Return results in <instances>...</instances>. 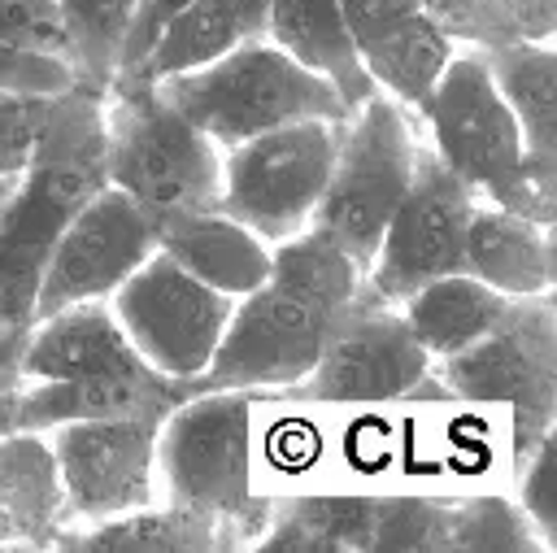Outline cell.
Returning <instances> with one entry per match:
<instances>
[{"instance_id":"cell-15","label":"cell","mask_w":557,"mask_h":553,"mask_svg":"<svg viewBox=\"0 0 557 553\" xmlns=\"http://www.w3.org/2000/svg\"><path fill=\"white\" fill-rule=\"evenodd\" d=\"M148 361L131 348L113 309L100 300L65 305L30 322L22 348V379H87V374H126Z\"/></svg>"},{"instance_id":"cell-37","label":"cell","mask_w":557,"mask_h":553,"mask_svg":"<svg viewBox=\"0 0 557 553\" xmlns=\"http://www.w3.org/2000/svg\"><path fill=\"white\" fill-rule=\"evenodd\" d=\"M30 327H4L0 322V396L22 383V348H26Z\"/></svg>"},{"instance_id":"cell-30","label":"cell","mask_w":557,"mask_h":553,"mask_svg":"<svg viewBox=\"0 0 557 553\" xmlns=\"http://www.w3.org/2000/svg\"><path fill=\"white\" fill-rule=\"evenodd\" d=\"M52 96H26V91H0V174H22V165L35 152V139L44 131Z\"/></svg>"},{"instance_id":"cell-34","label":"cell","mask_w":557,"mask_h":553,"mask_svg":"<svg viewBox=\"0 0 557 553\" xmlns=\"http://www.w3.org/2000/svg\"><path fill=\"white\" fill-rule=\"evenodd\" d=\"M191 0H135V17H131V30H126V44H122V65H117V78L113 83H131L144 65V57L152 52L157 35L165 30V22L187 9Z\"/></svg>"},{"instance_id":"cell-31","label":"cell","mask_w":557,"mask_h":553,"mask_svg":"<svg viewBox=\"0 0 557 553\" xmlns=\"http://www.w3.org/2000/svg\"><path fill=\"white\" fill-rule=\"evenodd\" d=\"M0 44L61 57L65 44H61L57 4L52 0H0Z\"/></svg>"},{"instance_id":"cell-2","label":"cell","mask_w":557,"mask_h":553,"mask_svg":"<svg viewBox=\"0 0 557 553\" xmlns=\"http://www.w3.org/2000/svg\"><path fill=\"white\" fill-rule=\"evenodd\" d=\"M104 179V96L74 83L52 96L30 161L0 209V322L30 327L44 266Z\"/></svg>"},{"instance_id":"cell-35","label":"cell","mask_w":557,"mask_h":553,"mask_svg":"<svg viewBox=\"0 0 557 553\" xmlns=\"http://www.w3.org/2000/svg\"><path fill=\"white\" fill-rule=\"evenodd\" d=\"M344 17H348V30H352V44H366L370 35L405 22L409 13L422 9V0H339Z\"/></svg>"},{"instance_id":"cell-9","label":"cell","mask_w":557,"mask_h":553,"mask_svg":"<svg viewBox=\"0 0 557 553\" xmlns=\"http://www.w3.org/2000/svg\"><path fill=\"white\" fill-rule=\"evenodd\" d=\"M309 401H396V396H448L431 383V353L409 331L400 300L379 296L366 274L335 314L313 370L300 379Z\"/></svg>"},{"instance_id":"cell-11","label":"cell","mask_w":557,"mask_h":553,"mask_svg":"<svg viewBox=\"0 0 557 553\" xmlns=\"http://www.w3.org/2000/svg\"><path fill=\"white\" fill-rule=\"evenodd\" d=\"M474 205H479V196L431 148L418 144L409 187L383 226L379 253L366 270V283L387 300H405L422 283H431L440 274H457L466 222H470Z\"/></svg>"},{"instance_id":"cell-12","label":"cell","mask_w":557,"mask_h":553,"mask_svg":"<svg viewBox=\"0 0 557 553\" xmlns=\"http://www.w3.org/2000/svg\"><path fill=\"white\" fill-rule=\"evenodd\" d=\"M152 248V213L139 209L122 187L104 183L61 231L35 292V322L78 300H104Z\"/></svg>"},{"instance_id":"cell-22","label":"cell","mask_w":557,"mask_h":553,"mask_svg":"<svg viewBox=\"0 0 557 553\" xmlns=\"http://www.w3.org/2000/svg\"><path fill=\"white\" fill-rule=\"evenodd\" d=\"M61 479L57 457L39 440V431H9L0 435V531H22L44 540L61 509Z\"/></svg>"},{"instance_id":"cell-20","label":"cell","mask_w":557,"mask_h":553,"mask_svg":"<svg viewBox=\"0 0 557 553\" xmlns=\"http://www.w3.org/2000/svg\"><path fill=\"white\" fill-rule=\"evenodd\" d=\"M500 100L509 105L527 152H557V57L548 44L509 39L479 48Z\"/></svg>"},{"instance_id":"cell-36","label":"cell","mask_w":557,"mask_h":553,"mask_svg":"<svg viewBox=\"0 0 557 553\" xmlns=\"http://www.w3.org/2000/svg\"><path fill=\"white\" fill-rule=\"evenodd\" d=\"M509 22L518 39L548 44L557 30V0H509Z\"/></svg>"},{"instance_id":"cell-29","label":"cell","mask_w":557,"mask_h":553,"mask_svg":"<svg viewBox=\"0 0 557 553\" xmlns=\"http://www.w3.org/2000/svg\"><path fill=\"white\" fill-rule=\"evenodd\" d=\"M426 17L457 44H474V48H496L518 39L513 22H509V0H422Z\"/></svg>"},{"instance_id":"cell-6","label":"cell","mask_w":557,"mask_h":553,"mask_svg":"<svg viewBox=\"0 0 557 553\" xmlns=\"http://www.w3.org/2000/svg\"><path fill=\"white\" fill-rule=\"evenodd\" d=\"M440 383L448 396L505 401L513 409V453H527L553 431L557 409V314L553 296H509L505 314L461 353L444 357Z\"/></svg>"},{"instance_id":"cell-32","label":"cell","mask_w":557,"mask_h":553,"mask_svg":"<svg viewBox=\"0 0 557 553\" xmlns=\"http://www.w3.org/2000/svg\"><path fill=\"white\" fill-rule=\"evenodd\" d=\"M74 87V70L61 57L30 52L0 44V91H26V96H61Z\"/></svg>"},{"instance_id":"cell-28","label":"cell","mask_w":557,"mask_h":553,"mask_svg":"<svg viewBox=\"0 0 557 553\" xmlns=\"http://www.w3.org/2000/svg\"><path fill=\"white\" fill-rule=\"evenodd\" d=\"M496 209H509L527 222L553 226L557 218V152H527L479 196Z\"/></svg>"},{"instance_id":"cell-3","label":"cell","mask_w":557,"mask_h":553,"mask_svg":"<svg viewBox=\"0 0 557 553\" xmlns=\"http://www.w3.org/2000/svg\"><path fill=\"white\" fill-rule=\"evenodd\" d=\"M191 126H200L213 144H244L261 131L300 122V118H322V122H344L352 109L339 100V91L296 65L283 48H274L265 35L244 39L218 61L161 78L152 83Z\"/></svg>"},{"instance_id":"cell-27","label":"cell","mask_w":557,"mask_h":553,"mask_svg":"<svg viewBox=\"0 0 557 553\" xmlns=\"http://www.w3.org/2000/svg\"><path fill=\"white\" fill-rule=\"evenodd\" d=\"M453 509L440 501L387 496L374 501V523L366 549H448Z\"/></svg>"},{"instance_id":"cell-16","label":"cell","mask_w":557,"mask_h":553,"mask_svg":"<svg viewBox=\"0 0 557 553\" xmlns=\"http://www.w3.org/2000/svg\"><path fill=\"white\" fill-rule=\"evenodd\" d=\"M152 226H157L161 253H170L187 274H196L200 283H209L235 300L270 274L274 248L222 209L161 213V218H152Z\"/></svg>"},{"instance_id":"cell-13","label":"cell","mask_w":557,"mask_h":553,"mask_svg":"<svg viewBox=\"0 0 557 553\" xmlns=\"http://www.w3.org/2000/svg\"><path fill=\"white\" fill-rule=\"evenodd\" d=\"M165 414L83 418L61 422L52 440L61 501L74 518H117L144 509L152 496L157 431Z\"/></svg>"},{"instance_id":"cell-10","label":"cell","mask_w":557,"mask_h":553,"mask_svg":"<svg viewBox=\"0 0 557 553\" xmlns=\"http://www.w3.org/2000/svg\"><path fill=\"white\" fill-rule=\"evenodd\" d=\"M109 296L131 348L170 379H196L209 366L235 309V296L200 283L161 248H152Z\"/></svg>"},{"instance_id":"cell-25","label":"cell","mask_w":557,"mask_h":553,"mask_svg":"<svg viewBox=\"0 0 557 553\" xmlns=\"http://www.w3.org/2000/svg\"><path fill=\"white\" fill-rule=\"evenodd\" d=\"M218 518L209 514H196V509H183V505H170V509H131V514H117V523L100 518V527L91 536H70L65 544L74 549H152V553H196V549H218L226 544L218 536Z\"/></svg>"},{"instance_id":"cell-4","label":"cell","mask_w":557,"mask_h":553,"mask_svg":"<svg viewBox=\"0 0 557 553\" xmlns=\"http://www.w3.org/2000/svg\"><path fill=\"white\" fill-rule=\"evenodd\" d=\"M104 179L152 218L218 209L222 157L152 83H113L104 91Z\"/></svg>"},{"instance_id":"cell-8","label":"cell","mask_w":557,"mask_h":553,"mask_svg":"<svg viewBox=\"0 0 557 553\" xmlns=\"http://www.w3.org/2000/svg\"><path fill=\"white\" fill-rule=\"evenodd\" d=\"M339 122L300 118L274 131H261L244 144H231L222 161L218 209L244 222L265 244H283L313 222L331 161H335Z\"/></svg>"},{"instance_id":"cell-5","label":"cell","mask_w":557,"mask_h":553,"mask_svg":"<svg viewBox=\"0 0 557 553\" xmlns=\"http://www.w3.org/2000/svg\"><path fill=\"white\" fill-rule=\"evenodd\" d=\"M413 152L418 144L405 105L379 87L339 122L335 161L309 226H318L339 253H348L361 274L370 270L383 226L409 187Z\"/></svg>"},{"instance_id":"cell-1","label":"cell","mask_w":557,"mask_h":553,"mask_svg":"<svg viewBox=\"0 0 557 553\" xmlns=\"http://www.w3.org/2000/svg\"><path fill=\"white\" fill-rule=\"evenodd\" d=\"M357 283L361 270L352 257L339 253L318 226L283 239L270 257V274L235 300L209 366L196 374V392L300 383Z\"/></svg>"},{"instance_id":"cell-24","label":"cell","mask_w":557,"mask_h":553,"mask_svg":"<svg viewBox=\"0 0 557 553\" xmlns=\"http://www.w3.org/2000/svg\"><path fill=\"white\" fill-rule=\"evenodd\" d=\"M235 44H244V26L231 9V0H191L187 9H178L165 30L157 35L152 52L144 57L139 74L131 83H161L187 70H200L209 61H218L222 52H231Z\"/></svg>"},{"instance_id":"cell-14","label":"cell","mask_w":557,"mask_h":553,"mask_svg":"<svg viewBox=\"0 0 557 553\" xmlns=\"http://www.w3.org/2000/svg\"><path fill=\"white\" fill-rule=\"evenodd\" d=\"M418 113L431 126V139H435L431 152L474 196H483L522 157V131H518L509 105L500 100L479 52H470V57L453 52Z\"/></svg>"},{"instance_id":"cell-18","label":"cell","mask_w":557,"mask_h":553,"mask_svg":"<svg viewBox=\"0 0 557 553\" xmlns=\"http://www.w3.org/2000/svg\"><path fill=\"white\" fill-rule=\"evenodd\" d=\"M461 270L505 296H540L553 287V226L483 200L466 222Z\"/></svg>"},{"instance_id":"cell-39","label":"cell","mask_w":557,"mask_h":553,"mask_svg":"<svg viewBox=\"0 0 557 553\" xmlns=\"http://www.w3.org/2000/svg\"><path fill=\"white\" fill-rule=\"evenodd\" d=\"M13 183H17V174H0V209H4L9 192H13Z\"/></svg>"},{"instance_id":"cell-7","label":"cell","mask_w":557,"mask_h":553,"mask_svg":"<svg viewBox=\"0 0 557 553\" xmlns=\"http://www.w3.org/2000/svg\"><path fill=\"white\" fill-rule=\"evenodd\" d=\"M252 392L209 388L178 401L157 431V470L170 488V505L209 514L218 523L252 509Z\"/></svg>"},{"instance_id":"cell-38","label":"cell","mask_w":557,"mask_h":553,"mask_svg":"<svg viewBox=\"0 0 557 553\" xmlns=\"http://www.w3.org/2000/svg\"><path fill=\"white\" fill-rule=\"evenodd\" d=\"M274 0H231L239 26H244V39H261L265 35V13H270Z\"/></svg>"},{"instance_id":"cell-26","label":"cell","mask_w":557,"mask_h":553,"mask_svg":"<svg viewBox=\"0 0 557 553\" xmlns=\"http://www.w3.org/2000/svg\"><path fill=\"white\" fill-rule=\"evenodd\" d=\"M448 549L461 553H513V549H548L540 536H531V523L518 505L505 496H474L453 509V536Z\"/></svg>"},{"instance_id":"cell-33","label":"cell","mask_w":557,"mask_h":553,"mask_svg":"<svg viewBox=\"0 0 557 553\" xmlns=\"http://www.w3.org/2000/svg\"><path fill=\"white\" fill-rule=\"evenodd\" d=\"M522 514L540 527V540L557 544V505H553V431L522 462Z\"/></svg>"},{"instance_id":"cell-21","label":"cell","mask_w":557,"mask_h":553,"mask_svg":"<svg viewBox=\"0 0 557 553\" xmlns=\"http://www.w3.org/2000/svg\"><path fill=\"white\" fill-rule=\"evenodd\" d=\"M357 52H361V65L379 91H387L405 109H422L440 70L453 57V39L426 17V9H418L405 22L357 44Z\"/></svg>"},{"instance_id":"cell-17","label":"cell","mask_w":557,"mask_h":553,"mask_svg":"<svg viewBox=\"0 0 557 553\" xmlns=\"http://www.w3.org/2000/svg\"><path fill=\"white\" fill-rule=\"evenodd\" d=\"M265 39L296 65L322 74L348 109H357L374 91L339 0H274L265 13Z\"/></svg>"},{"instance_id":"cell-19","label":"cell","mask_w":557,"mask_h":553,"mask_svg":"<svg viewBox=\"0 0 557 553\" xmlns=\"http://www.w3.org/2000/svg\"><path fill=\"white\" fill-rule=\"evenodd\" d=\"M505 305H509L505 292L457 270V274H440L422 283L418 292H409L400 300V314L431 357H453L466 344H474L505 314Z\"/></svg>"},{"instance_id":"cell-23","label":"cell","mask_w":557,"mask_h":553,"mask_svg":"<svg viewBox=\"0 0 557 553\" xmlns=\"http://www.w3.org/2000/svg\"><path fill=\"white\" fill-rule=\"evenodd\" d=\"M65 44V65L74 70V83L91 91H109L122 65V44L135 17V0H52Z\"/></svg>"}]
</instances>
